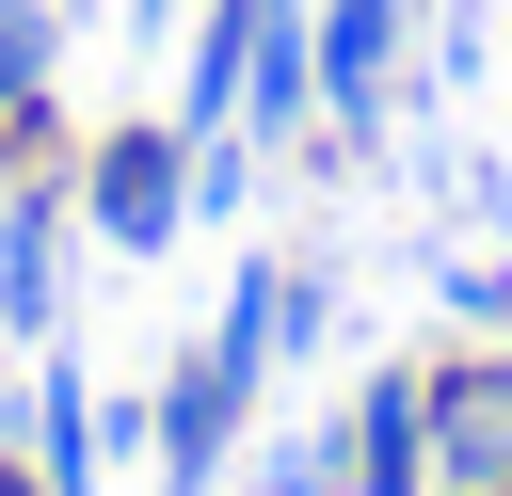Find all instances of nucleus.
<instances>
[{
  "mask_svg": "<svg viewBox=\"0 0 512 496\" xmlns=\"http://www.w3.org/2000/svg\"><path fill=\"white\" fill-rule=\"evenodd\" d=\"M432 480L464 496H512V352H432Z\"/></svg>",
  "mask_w": 512,
  "mask_h": 496,
  "instance_id": "nucleus-2",
  "label": "nucleus"
},
{
  "mask_svg": "<svg viewBox=\"0 0 512 496\" xmlns=\"http://www.w3.org/2000/svg\"><path fill=\"white\" fill-rule=\"evenodd\" d=\"M336 480H352V496H432V384H416V368H368V384H352Z\"/></svg>",
  "mask_w": 512,
  "mask_h": 496,
  "instance_id": "nucleus-4",
  "label": "nucleus"
},
{
  "mask_svg": "<svg viewBox=\"0 0 512 496\" xmlns=\"http://www.w3.org/2000/svg\"><path fill=\"white\" fill-rule=\"evenodd\" d=\"M64 64V0H0V112H32Z\"/></svg>",
  "mask_w": 512,
  "mask_h": 496,
  "instance_id": "nucleus-10",
  "label": "nucleus"
},
{
  "mask_svg": "<svg viewBox=\"0 0 512 496\" xmlns=\"http://www.w3.org/2000/svg\"><path fill=\"white\" fill-rule=\"evenodd\" d=\"M304 112H320V32H304V0H272V16H256V48H240V128H256V144H288Z\"/></svg>",
  "mask_w": 512,
  "mask_h": 496,
  "instance_id": "nucleus-7",
  "label": "nucleus"
},
{
  "mask_svg": "<svg viewBox=\"0 0 512 496\" xmlns=\"http://www.w3.org/2000/svg\"><path fill=\"white\" fill-rule=\"evenodd\" d=\"M208 496H352V480H336V432H288V448H256V464H224Z\"/></svg>",
  "mask_w": 512,
  "mask_h": 496,
  "instance_id": "nucleus-9",
  "label": "nucleus"
},
{
  "mask_svg": "<svg viewBox=\"0 0 512 496\" xmlns=\"http://www.w3.org/2000/svg\"><path fill=\"white\" fill-rule=\"evenodd\" d=\"M0 496H48V480H32V448H0Z\"/></svg>",
  "mask_w": 512,
  "mask_h": 496,
  "instance_id": "nucleus-11",
  "label": "nucleus"
},
{
  "mask_svg": "<svg viewBox=\"0 0 512 496\" xmlns=\"http://www.w3.org/2000/svg\"><path fill=\"white\" fill-rule=\"evenodd\" d=\"M64 208H80L112 256H176V240H192V128H176V112L96 128V144H80V176H64Z\"/></svg>",
  "mask_w": 512,
  "mask_h": 496,
  "instance_id": "nucleus-1",
  "label": "nucleus"
},
{
  "mask_svg": "<svg viewBox=\"0 0 512 496\" xmlns=\"http://www.w3.org/2000/svg\"><path fill=\"white\" fill-rule=\"evenodd\" d=\"M16 448H32V480H48V496H96V480H112L96 384H80V368H48V384H32V416H16Z\"/></svg>",
  "mask_w": 512,
  "mask_h": 496,
  "instance_id": "nucleus-8",
  "label": "nucleus"
},
{
  "mask_svg": "<svg viewBox=\"0 0 512 496\" xmlns=\"http://www.w3.org/2000/svg\"><path fill=\"white\" fill-rule=\"evenodd\" d=\"M240 400H256V384H240L224 352H192V368L160 384V496H208V480L240 464Z\"/></svg>",
  "mask_w": 512,
  "mask_h": 496,
  "instance_id": "nucleus-5",
  "label": "nucleus"
},
{
  "mask_svg": "<svg viewBox=\"0 0 512 496\" xmlns=\"http://www.w3.org/2000/svg\"><path fill=\"white\" fill-rule=\"evenodd\" d=\"M304 32H320V128L384 144V96H400V32H416V0H304Z\"/></svg>",
  "mask_w": 512,
  "mask_h": 496,
  "instance_id": "nucleus-3",
  "label": "nucleus"
},
{
  "mask_svg": "<svg viewBox=\"0 0 512 496\" xmlns=\"http://www.w3.org/2000/svg\"><path fill=\"white\" fill-rule=\"evenodd\" d=\"M64 320V192H0V336H48Z\"/></svg>",
  "mask_w": 512,
  "mask_h": 496,
  "instance_id": "nucleus-6",
  "label": "nucleus"
},
{
  "mask_svg": "<svg viewBox=\"0 0 512 496\" xmlns=\"http://www.w3.org/2000/svg\"><path fill=\"white\" fill-rule=\"evenodd\" d=\"M432 496H464V480H432Z\"/></svg>",
  "mask_w": 512,
  "mask_h": 496,
  "instance_id": "nucleus-13",
  "label": "nucleus"
},
{
  "mask_svg": "<svg viewBox=\"0 0 512 496\" xmlns=\"http://www.w3.org/2000/svg\"><path fill=\"white\" fill-rule=\"evenodd\" d=\"M128 16H176V0H128Z\"/></svg>",
  "mask_w": 512,
  "mask_h": 496,
  "instance_id": "nucleus-12",
  "label": "nucleus"
}]
</instances>
